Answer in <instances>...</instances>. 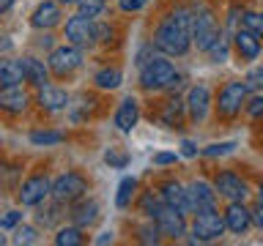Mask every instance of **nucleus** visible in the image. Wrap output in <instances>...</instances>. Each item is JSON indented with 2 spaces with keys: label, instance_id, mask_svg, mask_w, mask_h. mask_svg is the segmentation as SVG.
<instances>
[{
  "label": "nucleus",
  "instance_id": "f257e3e1",
  "mask_svg": "<svg viewBox=\"0 0 263 246\" xmlns=\"http://www.w3.org/2000/svg\"><path fill=\"white\" fill-rule=\"evenodd\" d=\"M154 47L167 57H184L192 47V11L176 8L154 30Z\"/></svg>",
  "mask_w": 263,
  "mask_h": 246
},
{
  "label": "nucleus",
  "instance_id": "f03ea898",
  "mask_svg": "<svg viewBox=\"0 0 263 246\" xmlns=\"http://www.w3.org/2000/svg\"><path fill=\"white\" fill-rule=\"evenodd\" d=\"M176 82H178V71L167 57L156 55L154 60H148L143 69H140V88L148 90V93L170 90V88H176Z\"/></svg>",
  "mask_w": 263,
  "mask_h": 246
},
{
  "label": "nucleus",
  "instance_id": "7ed1b4c3",
  "mask_svg": "<svg viewBox=\"0 0 263 246\" xmlns=\"http://www.w3.org/2000/svg\"><path fill=\"white\" fill-rule=\"evenodd\" d=\"M225 216L217 211V208H203V211H195L192 213V224H189V233H192L195 241L200 243H211V241H219L225 235Z\"/></svg>",
  "mask_w": 263,
  "mask_h": 246
},
{
  "label": "nucleus",
  "instance_id": "20e7f679",
  "mask_svg": "<svg viewBox=\"0 0 263 246\" xmlns=\"http://www.w3.org/2000/svg\"><path fill=\"white\" fill-rule=\"evenodd\" d=\"M247 98H250V88L247 82L241 79H230L219 88V96H217V115L222 120H230L236 115H241V110L247 107Z\"/></svg>",
  "mask_w": 263,
  "mask_h": 246
},
{
  "label": "nucleus",
  "instance_id": "39448f33",
  "mask_svg": "<svg viewBox=\"0 0 263 246\" xmlns=\"http://www.w3.org/2000/svg\"><path fill=\"white\" fill-rule=\"evenodd\" d=\"M222 36V28L209 6H200L192 11V44L200 52H209V47Z\"/></svg>",
  "mask_w": 263,
  "mask_h": 246
},
{
  "label": "nucleus",
  "instance_id": "423d86ee",
  "mask_svg": "<svg viewBox=\"0 0 263 246\" xmlns=\"http://www.w3.org/2000/svg\"><path fill=\"white\" fill-rule=\"evenodd\" d=\"M88 194V178L77 170H69V172H61L55 180H52V197L63 205H71L82 200Z\"/></svg>",
  "mask_w": 263,
  "mask_h": 246
},
{
  "label": "nucleus",
  "instance_id": "0eeeda50",
  "mask_svg": "<svg viewBox=\"0 0 263 246\" xmlns=\"http://www.w3.org/2000/svg\"><path fill=\"white\" fill-rule=\"evenodd\" d=\"M47 197H52V180L41 172L25 178L16 189V200H20L22 208H39L41 202H47Z\"/></svg>",
  "mask_w": 263,
  "mask_h": 246
},
{
  "label": "nucleus",
  "instance_id": "6e6552de",
  "mask_svg": "<svg viewBox=\"0 0 263 246\" xmlns=\"http://www.w3.org/2000/svg\"><path fill=\"white\" fill-rule=\"evenodd\" d=\"M47 66H49V71H52L55 77H61V79L69 77V74H74L82 66V49L66 41V44L55 47L52 52H49Z\"/></svg>",
  "mask_w": 263,
  "mask_h": 246
},
{
  "label": "nucleus",
  "instance_id": "1a4fd4ad",
  "mask_svg": "<svg viewBox=\"0 0 263 246\" xmlns=\"http://www.w3.org/2000/svg\"><path fill=\"white\" fill-rule=\"evenodd\" d=\"M66 41L74 47H80V49H85V47H93L96 44V19H90V16L85 14H74L66 19Z\"/></svg>",
  "mask_w": 263,
  "mask_h": 246
},
{
  "label": "nucleus",
  "instance_id": "9d476101",
  "mask_svg": "<svg viewBox=\"0 0 263 246\" xmlns=\"http://www.w3.org/2000/svg\"><path fill=\"white\" fill-rule=\"evenodd\" d=\"M214 189H217V194L225 197L228 202H244L247 194H250L247 180L238 175V172H233V170L217 172V178H214Z\"/></svg>",
  "mask_w": 263,
  "mask_h": 246
},
{
  "label": "nucleus",
  "instance_id": "9b49d317",
  "mask_svg": "<svg viewBox=\"0 0 263 246\" xmlns=\"http://www.w3.org/2000/svg\"><path fill=\"white\" fill-rule=\"evenodd\" d=\"M154 224L159 227L162 238H170V241H178V238H184V235H186V230H189L186 216H184L181 211L170 208V205H162V208L156 211Z\"/></svg>",
  "mask_w": 263,
  "mask_h": 246
},
{
  "label": "nucleus",
  "instance_id": "f8f14e48",
  "mask_svg": "<svg viewBox=\"0 0 263 246\" xmlns=\"http://www.w3.org/2000/svg\"><path fill=\"white\" fill-rule=\"evenodd\" d=\"M184 101H186V118L192 123H203L211 110V88L205 82H195Z\"/></svg>",
  "mask_w": 263,
  "mask_h": 246
},
{
  "label": "nucleus",
  "instance_id": "ddd939ff",
  "mask_svg": "<svg viewBox=\"0 0 263 246\" xmlns=\"http://www.w3.org/2000/svg\"><path fill=\"white\" fill-rule=\"evenodd\" d=\"M36 104H39L44 112H63V110H69L71 98H69V93H66L61 85L47 82V85L36 88Z\"/></svg>",
  "mask_w": 263,
  "mask_h": 246
},
{
  "label": "nucleus",
  "instance_id": "4468645a",
  "mask_svg": "<svg viewBox=\"0 0 263 246\" xmlns=\"http://www.w3.org/2000/svg\"><path fill=\"white\" fill-rule=\"evenodd\" d=\"M30 104V93L22 85H8L0 88V112L6 115H22Z\"/></svg>",
  "mask_w": 263,
  "mask_h": 246
},
{
  "label": "nucleus",
  "instance_id": "2eb2a0df",
  "mask_svg": "<svg viewBox=\"0 0 263 246\" xmlns=\"http://www.w3.org/2000/svg\"><path fill=\"white\" fill-rule=\"evenodd\" d=\"M159 194H162L164 205H170V208L181 211L184 216L195 213V211H192V202H189V192H186V186H181L178 180H164V183L159 186Z\"/></svg>",
  "mask_w": 263,
  "mask_h": 246
},
{
  "label": "nucleus",
  "instance_id": "dca6fc26",
  "mask_svg": "<svg viewBox=\"0 0 263 246\" xmlns=\"http://www.w3.org/2000/svg\"><path fill=\"white\" fill-rule=\"evenodd\" d=\"M61 3L58 0H41L30 14V25L36 30H52L55 25H61Z\"/></svg>",
  "mask_w": 263,
  "mask_h": 246
},
{
  "label": "nucleus",
  "instance_id": "f3484780",
  "mask_svg": "<svg viewBox=\"0 0 263 246\" xmlns=\"http://www.w3.org/2000/svg\"><path fill=\"white\" fill-rule=\"evenodd\" d=\"M189 192V202H192V211H203V208H217V189H214V183H209V180L197 178L192 180V183L186 186Z\"/></svg>",
  "mask_w": 263,
  "mask_h": 246
},
{
  "label": "nucleus",
  "instance_id": "a211bd4d",
  "mask_svg": "<svg viewBox=\"0 0 263 246\" xmlns=\"http://www.w3.org/2000/svg\"><path fill=\"white\" fill-rule=\"evenodd\" d=\"M137 120H140V104H137L135 96H126L118 104V110H115L112 123H115V129H118L121 134H132V129L137 126Z\"/></svg>",
  "mask_w": 263,
  "mask_h": 246
},
{
  "label": "nucleus",
  "instance_id": "6ab92c4d",
  "mask_svg": "<svg viewBox=\"0 0 263 246\" xmlns=\"http://www.w3.org/2000/svg\"><path fill=\"white\" fill-rule=\"evenodd\" d=\"M222 216H225V224L233 235H244L252 227V211L244 208V202H228Z\"/></svg>",
  "mask_w": 263,
  "mask_h": 246
},
{
  "label": "nucleus",
  "instance_id": "aec40b11",
  "mask_svg": "<svg viewBox=\"0 0 263 246\" xmlns=\"http://www.w3.org/2000/svg\"><path fill=\"white\" fill-rule=\"evenodd\" d=\"M233 49L238 52V57H241V60H255V57L260 55L263 44H260V38L255 36L252 30L241 28V30H236V36H233Z\"/></svg>",
  "mask_w": 263,
  "mask_h": 246
},
{
  "label": "nucleus",
  "instance_id": "412c9836",
  "mask_svg": "<svg viewBox=\"0 0 263 246\" xmlns=\"http://www.w3.org/2000/svg\"><path fill=\"white\" fill-rule=\"evenodd\" d=\"M71 224H77V227H82V230H88L93 221L99 219V202L96 200H77V202H71Z\"/></svg>",
  "mask_w": 263,
  "mask_h": 246
},
{
  "label": "nucleus",
  "instance_id": "4be33fe9",
  "mask_svg": "<svg viewBox=\"0 0 263 246\" xmlns=\"http://www.w3.org/2000/svg\"><path fill=\"white\" fill-rule=\"evenodd\" d=\"M22 69H25V82L33 88H41V85H47L49 82V66L44 60H39V57H22Z\"/></svg>",
  "mask_w": 263,
  "mask_h": 246
},
{
  "label": "nucleus",
  "instance_id": "5701e85b",
  "mask_svg": "<svg viewBox=\"0 0 263 246\" xmlns=\"http://www.w3.org/2000/svg\"><path fill=\"white\" fill-rule=\"evenodd\" d=\"M22 82H25V69H22V60H14V57L0 55V88H8V85H22Z\"/></svg>",
  "mask_w": 263,
  "mask_h": 246
},
{
  "label": "nucleus",
  "instance_id": "b1692460",
  "mask_svg": "<svg viewBox=\"0 0 263 246\" xmlns=\"http://www.w3.org/2000/svg\"><path fill=\"white\" fill-rule=\"evenodd\" d=\"M184 115H186V101H181V98H170L167 104H164V110L159 115V120H162V126H167V129H176L181 126V120H184Z\"/></svg>",
  "mask_w": 263,
  "mask_h": 246
},
{
  "label": "nucleus",
  "instance_id": "393cba45",
  "mask_svg": "<svg viewBox=\"0 0 263 246\" xmlns=\"http://www.w3.org/2000/svg\"><path fill=\"white\" fill-rule=\"evenodd\" d=\"M121 82H123V74H121V69H115V66L99 69L93 74V85L99 90H115V88H121Z\"/></svg>",
  "mask_w": 263,
  "mask_h": 246
},
{
  "label": "nucleus",
  "instance_id": "a878e982",
  "mask_svg": "<svg viewBox=\"0 0 263 246\" xmlns=\"http://www.w3.org/2000/svg\"><path fill=\"white\" fill-rule=\"evenodd\" d=\"M55 246H82L85 243V230L77 227V224H69V227H58L55 233Z\"/></svg>",
  "mask_w": 263,
  "mask_h": 246
},
{
  "label": "nucleus",
  "instance_id": "bb28decb",
  "mask_svg": "<svg viewBox=\"0 0 263 246\" xmlns=\"http://www.w3.org/2000/svg\"><path fill=\"white\" fill-rule=\"evenodd\" d=\"M162 205H164L162 194H159V192H154V189L143 192V194H140V200H137V208H140V213H143L145 219H154V216H156V211H159Z\"/></svg>",
  "mask_w": 263,
  "mask_h": 246
},
{
  "label": "nucleus",
  "instance_id": "cd10ccee",
  "mask_svg": "<svg viewBox=\"0 0 263 246\" xmlns=\"http://www.w3.org/2000/svg\"><path fill=\"white\" fill-rule=\"evenodd\" d=\"M137 192V178L135 175H126V178H121V183H118V192H115V205L123 211V208H129L132 205V197H135Z\"/></svg>",
  "mask_w": 263,
  "mask_h": 246
},
{
  "label": "nucleus",
  "instance_id": "c85d7f7f",
  "mask_svg": "<svg viewBox=\"0 0 263 246\" xmlns=\"http://www.w3.org/2000/svg\"><path fill=\"white\" fill-rule=\"evenodd\" d=\"M77 11L80 14H85L90 16V19H99V16L104 14V6H107V0H77Z\"/></svg>",
  "mask_w": 263,
  "mask_h": 246
},
{
  "label": "nucleus",
  "instance_id": "c756f323",
  "mask_svg": "<svg viewBox=\"0 0 263 246\" xmlns=\"http://www.w3.org/2000/svg\"><path fill=\"white\" fill-rule=\"evenodd\" d=\"M228 55H230V41L225 38V33H222V36L209 47V57H211L214 63H225V60H228Z\"/></svg>",
  "mask_w": 263,
  "mask_h": 246
},
{
  "label": "nucleus",
  "instance_id": "7c9ffc66",
  "mask_svg": "<svg viewBox=\"0 0 263 246\" xmlns=\"http://www.w3.org/2000/svg\"><path fill=\"white\" fill-rule=\"evenodd\" d=\"M241 28L252 30L258 38H263V14L260 11H244L241 14Z\"/></svg>",
  "mask_w": 263,
  "mask_h": 246
},
{
  "label": "nucleus",
  "instance_id": "2f4dec72",
  "mask_svg": "<svg viewBox=\"0 0 263 246\" xmlns=\"http://www.w3.org/2000/svg\"><path fill=\"white\" fill-rule=\"evenodd\" d=\"M36 241H39V227H33V224H16L14 243H36Z\"/></svg>",
  "mask_w": 263,
  "mask_h": 246
},
{
  "label": "nucleus",
  "instance_id": "473e14b6",
  "mask_svg": "<svg viewBox=\"0 0 263 246\" xmlns=\"http://www.w3.org/2000/svg\"><path fill=\"white\" fill-rule=\"evenodd\" d=\"M30 142L33 145H58V142H63V134L61 131H33L30 134Z\"/></svg>",
  "mask_w": 263,
  "mask_h": 246
},
{
  "label": "nucleus",
  "instance_id": "72a5a7b5",
  "mask_svg": "<svg viewBox=\"0 0 263 246\" xmlns=\"http://www.w3.org/2000/svg\"><path fill=\"white\" fill-rule=\"evenodd\" d=\"M247 115H250L252 120H263V93H255L247 98Z\"/></svg>",
  "mask_w": 263,
  "mask_h": 246
},
{
  "label": "nucleus",
  "instance_id": "f704fd0d",
  "mask_svg": "<svg viewBox=\"0 0 263 246\" xmlns=\"http://www.w3.org/2000/svg\"><path fill=\"white\" fill-rule=\"evenodd\" d=\"M236 151V142H214L209 148H203V156H209V159H214V156H228Z\"/></svg>",
  "mask_w": 263,
  "mask_h": 246
},
{
  "label": "nucleus",
  "instance_id": "c9c22d12",
  "mask_svg": "<svg viewBox=\"0 0 263 246\" xmlns=\"http://www.w3.org/2000/svg\"><path fill=\"white\" fill-rule=\"evenodd\" d=\"M151 224H145V227H140V241L143 243H159L162 241V233H159V227L154 224V219H148Z\"/></svg>",
  "mask_w": 263,
  "mask_h": 246
},
{
  "label": "nucleus",
  "instance_id": "e433bc0d",
  "mask_svg": "<svg viewBox=\"0 0 263 246\" xmlns=\"http://www.w3.org/2000/svg\"><path fill=\"white\" fill-rule=\"evenodd\" d=\"M244 82H247V88H250V90H260L263 88V66H252V69L247 71Z\"/></svg>",
  "mask_w": 263,
  "mask_h": 246
},
{
  "label": "nucleus",
  "instance_id": "4c0bfd02",
  "mask_svg": "<svg viewBox=\"0 0 263 246\" xmlns=\"http://www.w3.org/2000/svg\"><path fill=\"white\" fill-rule=\"evenodd\" d=\"M22 221V211H8L6 216H0V230H14Z\"/></svg>",
  "mask_w": 263,
  "mask_h": 246
},
{
  "label": "nucleus",
  "instance_id": "58836bf2",
  "mask_svg": "<svg viewBox=\"0 0 263 246\" xmlns=\"http://www.w3.org/2000/svg\"><path fill=\"white\" fill-rule=\"evenodd\" d=\"M148 0H118V8L123 14H135V11H143Z\"/></svg>",
  "mask_w": 263,
  "mask_h": 246
},
{
  "label": "nucleus",
  "instance_id": "ea45409f",
  "mask_svg": "<svg viewBox=\"0 0 263 246\" xmlns=\"http://www.w3.org/2000/svg\"><path fill=\"white\" fill-rule=\"evenodd\" d=\"M8 178H20V170L16 167H8V164H0V186H11V180Z\"/></svg>",
  "mask_w": 263,
  "mask_h": 246
},
{
  "label": "nucleus",
  "instance_id": "a19ab883",
  "mask_svg": "<svg viewBox=\"0 0 263 246\" xmlns=\"http://www.w3.org/2000/svg\"><path fill=\"white\" fill-rule=\"evenodd\" d=\"M112 36H115V33H112V28H110V25H104V22H96V38L102 41V44H110V41H112Z\"/></svg>",
  "mask_w": 263,
  "mask_h": 246
},
{
  "label": "nucleus",
  "instance_id": "79ce46f5",
  "mask_svg": "<svg viewBox=\"0 0 263 246\" xmlns=\"http://www.w3.org/2000/svg\"><path fill=\"white\" fill-rule=\"evenodd\" d=\"M154 49H156V47H154V41H151L148 47H143V49L137 52V66H140V69H143L148 60H154V57H156V55H154Z\"/></svg>",
  "mask_w": 263,
  "mask_h": 246
},
{
  "label": "nucleus",
  "instance_id": "37998d69",
  "mask_svg": "<svg viewBox=\"0 0 263 246\" xmlns=\"http://www.w3.org/2000/svg\"><path fill=\"white\" fill-rule=\"evenodd\" d=\"M176 161H178V153H156L154 156L156 167H167V164H176Z\"/></svg>",
  "mask_w": 263,
  "mask_h": 246
},
{
  "label": "nucleus",
  "instance_id": "c03bdc74",
  "mask_svg": "<svg viewBox=\"0 0 263 246\" xmlns=\"http://www.w3.org/2000/svg\"><path fill=\"white\" fill-rule=\"evenodd\" d=\"M104 161H107V164H115V167H126V156H123V153H112V151H107Z\"/></svg>",
  "mask_w": 263,
  "mask_h": 246
},
{
  "label": "nucleus",
  "instance_id": "a18cd8bd",
  "mask_svg": "<svg viewBox=\"0 0 263 246\" xmlns=\"http://www.w3.org/2000/svg\"><path fill=\"white\" fill-rule=\"evenodd\" d=\"M252 224L263 230V202H258V205L252 208Z\"/></svg>",
  "mask_w": 263,
  "mask_h": 246
},
{
  "label": "nucleus",
  "instance_id": "49530a36",
  "mask_svg": "<svg viewBox=\"0 0 263 246\" xmlns=\"http://www.w3.org/2000/svg\"><path fill=\"white\" fill-rule=\"evenodd\" d=\"M181 148H184V156H195V153H197V148H195L192 142H184Z\"/></svg>",
  "mask_w": 263,
  "mask_h": 246
},
{
  "label": "nucleus",
  "instance_id": "de8ad7c7",
  "mask_svg": "<svg viewBox=\"0 0 263 246\" xmlns=\"http://www.w3.org/2000/svg\"><path fill=\"white\" fill-rule=\"evenodd\" d=\"M11 6H14V0H0V16H3Z\"/></svg>",
  "mask_w": 263,
  "mask_h": 246
},
{
  "label": "nucleus",
  "instance_id": "09e8293b",
  "mask_svg": "<svg viewBox=\"0 0 263 246\" xmlns=\"http://www.w3.org/2000/svg\"><path fill=\"white\" fill-rule=\"evenodd\" d=\"M107 241H112V233H102L96 238V243H107Z\"/></svg>",
  "mask_w": 263,
  "mask_h": 246
},
{
  "label": "nucleus",
  "instance_id": "8fccbe9b",
  "mask_svg": "<svg viewBox=\"0 0 263 246\" xmlns=\"http://www.w3.org/2000/svg\"><path fill=\"white\" fill-rule=\"evenodd\" d=\"M258 202H263V180H260V186H258Z\"/></svg>",
  "mask_w": 263,
  "mask_h": 246
},
{
  "label": "nucleus",
  "instance_id": "3c124183",
  "mask_svg": "<svg viewBox=\"0 0 263 246\" xmlns=\"http://www.w3.org/2000/svg\"><path fill=\"white\" fill-rule=\"evenodd\" d=\"M61 6H71V3H77V0H58Z\"/></svg>",
  "mask_w": 263,
  "mask_h": 246
},
{
  "label": "nucleus",
  "instance_id": "603ef678",
  "mask_svg": "<svg viewBox=\"0 0 263 246\" xmlns=\"http://www.w3.org/2000/svg\"><path fill=\"white\" fill-rule=\"evenodd\" d=\"M0 243H6V238H3V235H0Z\"/></svg>",
  "mask_w": 263,
  "mask_h": 246
}]
</instances>
